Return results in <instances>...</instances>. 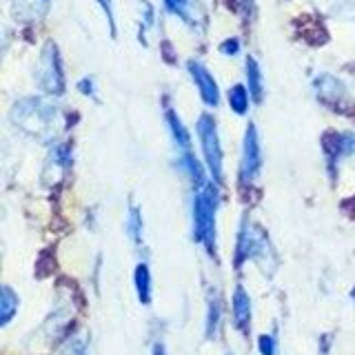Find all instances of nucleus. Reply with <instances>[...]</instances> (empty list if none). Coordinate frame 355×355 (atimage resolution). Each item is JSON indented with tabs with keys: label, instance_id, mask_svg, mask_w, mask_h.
I'll return each instance as SVG.
<instances>
[{
	"label": "nucleus",
	"instance_id": "19",
	"mask_svg": "<svg viewBox=\"0 0 355 355\" xmlns=\"http://www.w3.org/2000/svg\"><path fill=\"white\" fill-rule=\"evenodd\" d=\"M178 166L191 178V180L200 187V184H205V171H202V166H200V162L196 160V155L191 151H184L180 158H178Z\"/></svg>",
	"mask_w": 355,
	"mask_h": 355
},
{
	"label": "nucleus",
	"instance_id": "24",
	"mask_svg": "<svg viewBox=\"0 0 355 355\" xmlns=\"http://www.w3.org/2000/svg\"><path fill=\"white\" fill-rule=\"evenodd\" d=\"M258 349H260L262 355H277V342H275L273 336H260Z\"/></svg>",
	"mask_w": 355,
	"mask_h": 355
},
{
	"label": "nucleus",
	"instance_id": "4",
	"mask_svg": "<svg viewBox=\"0 0 355 355\" xmlns=\"http://www.w3.org/2000/svg\"><path fill=\"white\" fill-rule=\"evenodd\" d=\"M271 244L266 240L264 231L258 229L255 225H251L249 220L242 222L240 227V236H238V249H236V264L240 266L244 260H255L260 264H266V258H269Z\"/></svg>",
	"mask_w": 355,
	"mask_h": 355
},
{
	"label": "nucleus",
	"instance_id": "26",
	"mask_svg": "<svg viewBox=\"0 0 355 355\" xmlns=\"http://www.w3.org/2000/svg\"><path fill=\"white\" fill-rule=\"evenodd\" d=\"M220 51L222 53H231V55H236L238 51H240V42L236 40V38H231V40H227V42H222V47H220Z\"/></svg>",
	"mask_w": 355,
	"mask_h": 355
},
{
	"label": "nucleus",
	"instance_id": "20",
	"mask_svg": "<svg viewBox=\"0 0 355 355\" xmlns=\"http://www.w3.org/2000/svg\"><path fill=\"white\" fill-rule=\"evenodd\" d=\"M164 7L171 11V14L180 16L189 25H196L198 14H196V5L193 0H164Z\"/></svg>",
	"mask_w": 355,
	"mask_h": 355
},
{
	"label": "nucleus",
	"instance_id": "13",
	"mask_svg": "<svg viewBox=\"0 0 355 355\" xmlns=\"http://www.w3.org/2000/svg\"><path fill=\"white\" fill-rule=\"evenodd\" d=\"M311 3L336 18L355 20V0H311Z\"/></svg>",
	"mask_w": 355,
	"mask_h": 355
},
{
	"label": "nucleus",
	"instance_id": "1",
	"mask_svg": "<svg viewBox=\"0 0 355 355\" xmlns=\"http://www.w3.org/2000/svg\"><path fill=\"white\" fill-rule=\"evenodd\" d=\"M14 127L31 138L49 140L58 129V109L42 98H22L9 114Z\"/></svg>",
	"mask_w": 355,
	"mask_h": 355
},
{
	"label": "nucleus",
	"instance_id": "12",
	"mask_svg": "<svg viewBox=\"0 0 355 355\" xmlns=\"http://www.w3.org/2000/svg\"><path fill=\"white\" fill-rule=\"evenodd\" d=\"M71 166V147L69 144H55L51 149L49 158H47V166H44V173L53 171V180H58V178L69 169Z\"/></svg>",
	"mask_w": 355,
	"mask_h": 355
},
{
	"label": "nucleus",
	"instance_id": "11",
	"mask_svg": "<svg viewBox=\"0 0 355 355\" xmlns=\"http://www.w3.org/2000/svg\"><path fill=\"white\" fill-rule=\"evenodd\" d=\"M233 322L236 327L247 333L249 331V322H251V297L244 291L242 286H236V293H233Z\"/></svg>",
	"mask_w": 355,
	"mask_h": 355
},
{
	"label": "nucleus",
	"instance_id": "22",
	"mask_svg": "<svg viewBox=\"0 0 355 355\" xmlns=\"http://www.w3.org/2000/svg\"><path fill=\"white\" fill-rule=\"evenodd\" d=\"M142 229H144V225H142V214H140V207H136V205H131L129 207V216H127V233H129V238L133 240V242H142Z\"/></svg>",
	"mask_w": 355,
	"mask_h": 355
},
{
	"label": "nucleus",
	"instance_id": "15",
	"mask_svg": "<svg viewBox=\"0 0 355 355\" xmlns=\"http://www.w3.org/2000/svg\"><path fill=\"white\" fill-rule=\"evenodd\" d=\"M18 304H20V300L14 293V288L5 284L3 286V297H0V324H3V327L9 324L11 318L18 313Z\"/></svg>",
	"mask_w": 355,
	"mask_h": 355
},
{
	"label": "nucleus",
	"instance_id": "6",
	"mask_svg": "<svg viewBox=\"0 0 355 355\" xmlns=\"http://www.w3.org/2000/svg\"><path fill=\"white\" fill-rule=\"evenodd\" d=\"M262 169V149H260V138L253 125L247 127L244 133V144H242V162H240V178L242 182L255 180V175Z\"/></svg>",
	"mask_w": 355,
	"mask_h": 355
},
{
	"label": "nucleus",
	"instance_id": "27",
	"mask_svg": "<svg viewBox=\"0 0 355 355\" xmlns=\"http://www.w3.org/2000/svg\"><path fill=\"white\" fill-rule=\"evenodd\" d=\"M153 355H164V344L162 342H155L153 344Z\"/></svg>",
	"mask_w": 355,
	"mask_h": 355
},
{
	"label": "nucleus",
	"instance_id": "8",
	"mask_svg": "<svg viewBox=\"0 0 355 355\" xmlns=\"http://www.w3.org/2000/svg\"><path fill=\"white\" fill-rule=\"evenodd\" d=\"M324 153L331 169H336V164L355 153V131L351 133H327L324 136Z\"/></svg>",
	"mask_w": 355,
	"mask_h": 355
},
{
	"label": "nucleus",
	"instance_id": "2",
	"mask_svg": "<svg viewBox=\"0 0 355 355\" xmlns=\"http://www.w3.org/2000/svg\"><path fill=\"white\" fill-rule=\"evenodd\" d=\"M218 182H205L193 196V236L209 253L216 251V211L220 202Z\"/></svg>",
	"mask_w": 355,
	"mask_h": 355
},
{
	"label": "nucleus",
	"instance_id": "18",
	"mask_svg": "<svg viewBox=\"0 0 355 355\" xmlns=\"http://www.w3.org/2000/svg\"><path fill=\"white\" fill-rule=\"evenodd\" d=\"M220 318H222V302L218 293L209 295V311H207V338L214 340L220 331Z\"/></svg>",
	"mask_w": 355,
	"mask_h": 355
},
{
	"label": "nucleus",
	"instance_id": "17",
	"mask_svg": "<svg viewBox=\"0 0 355 355\" xmlns=\"http://www.w3.org/2000/svg\"><path fill=\"white\" fill-rule=\"evenodd\" d=\"M247 83H249V94L251 98L255 100V103H260L262 100V94H264V89H262V71H260V64L255 58H247Z\"/></svg>",
	"mask_w": 355,
	"mask_h": 355
},
{
	"label": "nucleus",
	"instance_id": "9",
	"mask_svg": "<svg viewBox=\"0 0 355 355\" xmlns=\"http://www.w3.org/2000/svg\"><path fill=\"white\" fill-rule=\"evenodd\" d=\"M315 92L318 96L324 100L327 105L333 107H340L344 100H347V87H344L336 76H329V73H322L320 78H315Z\"/></svg>",
	"mask_w": 355,
	"mask_h": 355
},
{
	"label": "nucleus",
	"instance_id": "16",
	"mask_svg": "<svg viewBox=\"0 0 355 355\" xmlns=\"http://www.w3.org/2000/svg\"><path fill=\"white\" fill-rule=\"evenodd\" d=\"M133 280H136V291H138V300L142 304H151V273L149 266L140 262L136 266V273H133Z\"/></svg>",
	"mask_w": 355,
	"mask_h": 355
},
{
	"label": "nucleus",
	"instance_id": "23",
	"mask_svg": "<svg viewBox=\"0 0 355 355\" xmlns=\"http://www.w3.org/2000/svg\"><path fill=\"white\" fill-rule=\"evenodd\" d=\"M87 353V342L83 338H76L67 342V347L60 351V355H85Z\"/></svg>",
	"mask_w": 355,
	"mask_h": 355
},
{
	"label": "nucleus",
	"instance_id": "25",
	"mask_svg": "<svg viewBox=\"0 0 355 355\" xmlns=\"http://www.w3.org/2000/svg\"><path fill=\"white\" fill-rule=\"evenodd\" d=\"M78 89L85 94V96H92V98H98L96 96V83H94V78H83L80 83H78Z\"/></svg>",
	"mask_w": 355,
	"mask_h": 355
},
{
	"label": "nucleus",
	"instance_id": "7",
	"mask_svg": "<svg viewBox=\"0 0 355 355\" xmlns=\"http://www.w3.org/2000/svg\"><path fill=\"white\" fill-rule=\"evenodd\" d=\"M189 73H191L193 83L198 87L200 98H202L209 107H218V103H220V89H218L214 76L209 73L207 67L202 62L191 60V62H189Z\"/></svg>",
	"mask_w": 355,
	"mask_h": 355
},
{
	"label": "nucleus",
	"instance_id": "21",
	"mask_svg": "<svg viewBox=\"0 0 355 355\" xmlns=\"http://www.w3.org/2000/svg\"><path fill=\"white\" fill-rule=\"evenodd\" d=\"M249 89L244 87V85H236L229 92V105L231 109L236 111L238 116H244L247 114V109H249Z\"/></svg>",
	"mask_w": 355,
	"mask_h": 355
},
{
	"label": "nucleus",
	"instance_id": "3",
	"mask_svg": "<svg viewBox=\"0 0 355 355\" xmlns=\"http://www.w3.org/2000/svg\"><path fill=\"white\" fill-rule=\"evenodd\" d=\"M38 87L44 94L49 96H62L64 92V73H62V62H60V53L58 47L53 42L44 44V49L40 53V60L36 71H33Z\"/></svg>",
	"mask_w": 355,
	"mask_h": 355
},
{
	"label": "nucleus",
	"instance_id": "5",
	"mask_svg": "<svg viewBox=\"0 0 355 355\" xmlns=\"http://www.w3.org/2000/svg\"><path fill=\"white\" fill-rule=\"evenodd\" d=\"M196 131H198L200 144H202L209 173L214 175V182H222V147H220V136H218L214 116H209V114L200 116Z\"/></svg>",
	"mask_w": 355,
	"mask_h": 355
},
{
	"label": "nucleus",
	"instance_id": "10",
	"mask_svg": "<svg viewBox=\"0 0 355 355\" xmlns=\"http://www.w3.org/2000/svg\"><path fill=\"white\" fill-rule=\"evenodd\" d=\"M51 0H14V18L22 22H36L47 14Z\"/></svg>",
	"mask_w": 355,
	"mask_h": 355
},
{
	"label": "nucleus",
	"instance_id": "14",
	"mask_svg": "<svg viewBox=\"0 0 355 355\" xmlns=\"http://www.w3.org/2000/svg\"><path fill=\"white\" fill-rule=\"evenodd\" d=\"M164 118H166V125H169V131H171L173 142H175L182 151H191V136H189V131L184 129L182 120L178 118L175 111H173V109H166V111H164Z\"/></svg>",
	"mask_w": 355,
	"mask_h": 355
}]
</instances>
